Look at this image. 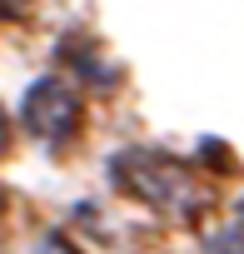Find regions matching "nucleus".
I'll return each instance as SVG.
<instances>
[{"instance_id":"nucleus-3","label":"nucleus","mask_w":244,"mask_h":254,"mask_svg":"<svg viewBox=\"0 0 244 254\" xmlns=\"http://www.w3.org/2000/svg\"><path fill=\"white\" fill-rule=\"evenodd\" d=\"M239 224H244V204H239Z\"/></svg>"},{"instance_id":"nucleus-1","label":"nucleus","mask_w":244,"mask_h":254,"mask_svg":"<svg viewBox=\"0 0 244 254\" xmlns=\"http://www.w3.org/2000/svg\"><path fill=\"white\" fill-rule=\"evenodd\" d=\"M20 125H25V135L45 140V145H60L80 130V95L70 80L60 75H40L25 95H20Z\"/></svg>"},{"instance_id":"nucleus-2","label":"nucleus","mask_w":244,"mask_h":254,"mask_svg":"<svg viewBox=\"0 0 244 254\" xmlns=\"http://www.w3.org/2000/svg\"><path fill=\"white\" fill-rule=\"evenodd\" d=\"M25 5H30V0H5V10H10V15H15V10H25Z\"/></svg>"}]
</instances>
